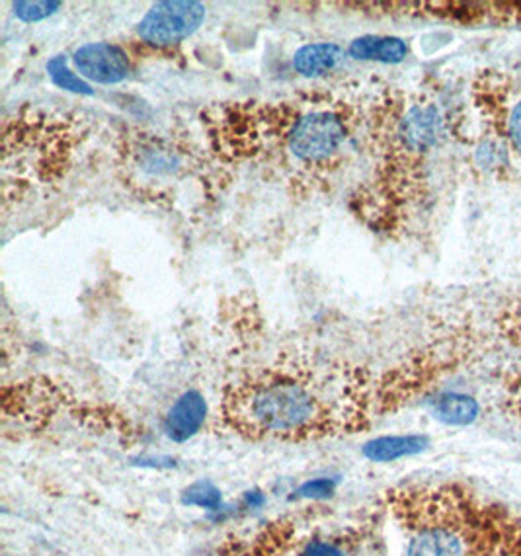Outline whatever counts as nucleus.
I'll return each mask as SVG.
<instances>
[{"instance_id": "1", "label": "nucleus", "mask_w": 521, "mask_h": 556, "mask_svg": "<svg viewBox=\"0 0 521 556\" xmlns=\"http://www.w3.org/2000/svg\"><path fill=\"white\" fill-rule=\"evenodd\" d=\"M403 494L406 556H521V521L508 509L457 486Z\"/></svg>"}, {"instance_id": "2", "label": "nucleus", "mask_w": 521, "mask_h": 556, "mask_svg": "<svg viewBox=\"0 0 521 556\" xmlns=\"http://www.w3.org/2000/svg\"><path fill=\"white\" fill-rule=\"evenodd\" d=\"M225 410L232 426L249 435L313 438L339 424L334 403L320 384L283 369L237 384Z\"/></svg>"}, {"instance_id": "3", "label": "nucleus", "mask_w": 521, "mask_h": 556, "mask_svg": "<svg viewBox=\"0 0 521 556\" xmlns=\"http://www.w3.org/2000/svg\"><path fill=\"white\" fill-rule=\"evenodd\" d=\"M471 98L484 127L479 151L491 159H518L521 163V77L508 71L484 68L471 85Z\"/></svg>"}, {"instance_id": "4", "label": "nucleus", "mask_w": 521, "mask_h": 556, "mask_svg": "<svg viewBox=\"0 0 521 556\" xmlns=\"http://www.w3.org/2000/svg\"><path fill=\"white\" fill-rule=\"evenodd\" d=\"M346 137L344 117L332 110H310L297 115L285 135L291 156L310 166L332 159L342 149Z\"/></svg>"}, {"instance_id": "5", "label": "nucleus", "mask_w": 521, "mask_h": 556, "mask_svg": "<svg viewBox=\"0 0 521 556\" xmlns=\"http://www.w3.org/2000/svg\"><path fill=\"white\" fill-rule=\"evenodd\" d=\"M205 20V7L195 0L156 2L139 22V38L151 46H174L190 38Z\"/></svg>"}, {"instance_id": "6", "label": "nucleus", "mask_w": 521, "mask_h": 556, "mask_svg": "<svg viewBox=\"0 0 521 556\" xmlns=\"http://www.w3.org/2000/svg\"><path fill=\"white\" fill-rule=\"evenodd\" d=\"M75 65L82 77L98 85H117L129 75L126 51L106 41L87 43L77 49Z\"/></svg>"}, {"instance_id": "7", "label": "nucleus", "mask_w": 521, "mask_h": 556, "mask_svg": "<svg viewBox=\"0 0 521 556\" xmlns=\"http://www.w3.org/2000/svg\"><path fill=\"white\" fill-rule=\"evenodd\" d=\"M205 413H207V404L202 394L195 393V391L183 393L166 416V435L173 442L178 443L190 440L192 435L200 432L203 420H205Z\"/></svg>"}, {"instance_id": "8", "label": "nucleus", "mask_w": 521, "mask_h": 556, "mask_svg": "<svg viewBox=\"0 0 521 556\" xmlns=\"http://www.w3.org/2000/svg\"><path fill=\"white\" fill-rule=\"evenodd\" d=\"M344 59V49L339 43L322 41L301 48L293 58V67L303 77H320L340 65Z\"/></svg>"}, {"instance_id": "9", "label": "nucleus", "mask_w": 521, "mask_h": 556, "mask_svg": "<svg viewBox=\"0 0 521 556\" xmlns=\"http://www.w3.org/2000/svg\"><path fill=\"white\" fill-rule=\"evenodd\" d=\"M350 58L361 61H379V63H401L408 55V46L401 38H381V36H364L350 43Z\"/></svg>"}, {"instance_id": "10", "label": "nucleus", "mask_w": 521, "mask_h": 556, "mask_svg": "<svg viewBox=\"0 0 521 556\" xmlns=\"http://www.w3.org/2000/svg\"><path fill=\"white\" fill-rule=\"evenodd\" d=\"M428 443L430 442L425 435H385L366 443L364 455L376 463H389V460L403 459V457L422 453L428 447Z\"/></svg>"}, {"instance_id": "11", "label": "nucleus", "mask_w": 521, "mask_h": 556, "mask_svg": "<svg viewBox=\"0 0 521 556\" xmlns=\"http://www.w3.org/2000/svg\"><path fill=\"white\" fill-rule=\"evenodd\" d=\"M432 413L437 420L452 426H467L479 418V403L473 396L461 393L440 394L432 403Z\"/></svg>"}, {"instance_id": "12", "label": "nucleus", "mask_w": 521, "mask_h": 556, "mask_svg": "<svg viewBox=\"0 0 521 556\" xmlns=\"http://www.w3.org/2000/svg\"><path fill=\"white\" fill-rule=\"evenodd\" d=\"M48 73L51 80H53L59 88H65V90L77 92V94H85V97H92V94H94V90L90 88V85L85 83L82 78L77 77V75L67 67L65 58H61V55L49 61Z\"/></svg>"}, {"instance_id": "13", "label": "nucleus", "mask_w": 521, "mask_h": 556, "mask_svg": "<svg viewBox=\"0 0 521 556\" xmlns=\"http://www.w3.org/2000/svg\"><path fill=\"white\" fill-rule=\"evenodd\" d=\"M496 327L506 342L521 350V293L503 308L496 318Z\"/></svg>"}, {"instance_id": "14", "label": "nucleus", "mask_w": 521, "mask_h": 556, "mask_svg": "<svg viewBox=\"0 0 521 556\" xmlns=\"http://www.w3.org/2000/svg\"><path fill=\"white\" fill-rule=\"evenodd\" d=\"M183 504L188 506H195V508L203 509H219L221 508V492L215 489L213 482H195L190 489L183 492Z\"/></svg>"}, {"instance_id": "15", "label": "nucleus", "mask_w": 521, "mask_h": 556, "mask_svg": "<svg viewBox=\"0 0 521 556\" xmlns=\"http://www.w3.org/2000/svg\"><path fill=\"white\" fill-rule=\"evenodd\" d=\"M63 4L61 2H16L14 4V14L18 16L22 22L26 24H34V22H41L48 18L51 14H55Z\"/></svg>"}, {"instance_id": "16", "label": "nucleus", "mask_w": 521, "mask_h": 556, "mask_svg": "<svg viewBox=\"0 0 521 556\" xmlns=\"http://www.w3.org/2000/svg\"><path fill=\"white\" fill-rule=\"evenodd\" d=\"M504 391H506V408L518 418L521 422V371L520 374L512 375L506 384H504Z\"/></svg>"}, {"instance_id": "17", "label": "nucleus", "mask_w": 521, "mask_h": 556, "mask_svg": "<svg viewBox=\"0 0 521 556\" xmlns=\"http://www.w3.org/2000/svg\"><path fill=\"white\" fill-rule=\"evenodd\" d=\"M336 489V482L330 479L309 480L301 486L300 494L305 498H327Z\"/></svg>"}, {"instance_id": "18", "label": "nucleus", "mask_w": 521, "mask_h": 556, "mask_svg": "<svg viewBox=\"0 0 521 556\" xmlns=\"http://www.w3.org/2000/svg\"><path fill=\"white\" fill-rule=\"evenodd\" d=\"M301 556H346V553H344V548L336 545L334 541H320V539H315V541H309V543L303 547Z\"/></svg>"}, {"instance_id": "19", "label": "nucleus", "mask_w": 521, "mask_h": 556, "mask_svg": "<svg viewBox=\"0 0 521 556\" xmlns=\"http://www.w3.org/2000/svg\"><path fill=\"white\" fill-rule=\"evenodd\" d=\"M246 502H249L251 506H260V504H264V496H262L260 492H249Z\"/></svg>"}]
</instances>
